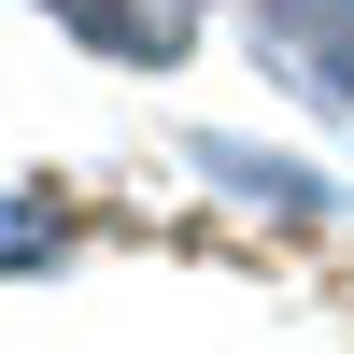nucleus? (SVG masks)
I'll use <instances>...</instances> for the list:
<instances>
[{
    "instance_id": "obj_4",
    "label": "nucleus",
    "mask_w": 354,
    "mask_h": 354,
    "mask_svg": "<svg viewBox=\"0 0 354 354\" xmlns=\"http://www.w3.org/2000/svg\"><path fill=\"white\" fill-rule=\"evenodd\" d=\"M57 255H71V213H43V198L0 185V270H57Z\"/></svg>"
},
{
    "instance_id": "obj_1",
    "label": "nucleus",
    "mask_w": 354,
    "mask_h": 354,
    "mask_svg": "<svg viewBox=\"0 0 354 354\" xmlns=\"http://www.w3.org/2000/svg\"><path fill=\"white\" fill-rule=\"evenodd\" d=\"M270 85H298L312 113H354V0H241Z\"/></svg>"
},
{
    "instance_id": "obj_2",
    "label": "nucleus",
    "mask_w": 354,
    "mask_h": 354,
    "mask_svg": "<svg viewBox=\"0 0 354 354\" xmlns=\"http://www.w3.org/2000/svg\"><path fill=\"white\" fill-rule=\"evenodd\" d=\"M28 15H57L100 71H185L198 28H213V0H28Z\"/></svg>"
},
{
    "instance_id": "obj_3",
    "label": "nucleus",
    "mask_w": 354,
    "mask_h": 354,
    "mask_svg": "<svg viewBox=\"0 0 354 354\" xmlns=\"http://www.w3.org/2000/svg\"><path fill=\"white\" fill-rule=\"evenodd\" d=\"M198 170H213V185H241L255 213H283V227H326V213H340V185H326V170L255 156V142H198Z\"/></svg>"
}]
</instances>
